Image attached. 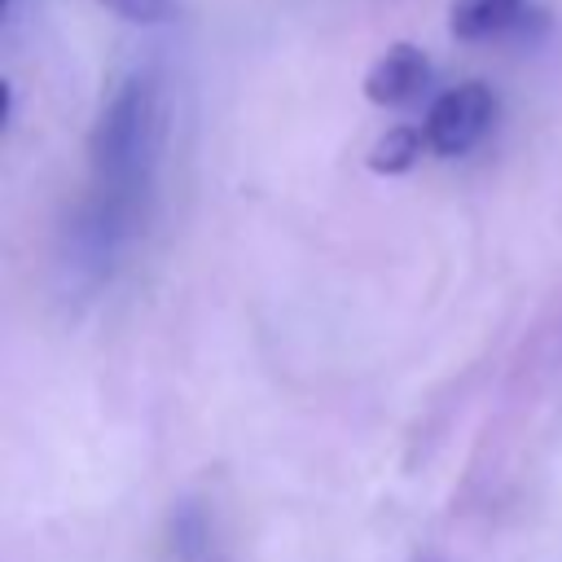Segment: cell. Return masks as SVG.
Returning a JSON list of instances; mask_svg holds the SVG:
<instances>
[{
    "mask_svg": "<svg viewBox=\"0 0 562 562\" xmlns=\"http://www.w3.org/2000/svg\"><path fill=\"white\" fill-rule=\"evenodd\" d=\"M162 136H167V110L158 79L154 75L123 79L101 105L88 136L92 184L75 220V250L92 268H110V259L123 255L136 241V233H145Z\"/></svg>",
    "mask_w": 562,
    "mask_h": 562,
    "instance_id": "obj_1",
    "label": "cell"
},
{
    "mask_svg": "<svg viewBox=\"0 0 562 562\" xmlns=\"http://www.w3.org/2000/svg\"><path fill=\"white\" fill-rule=\"evenodd\" d=\"M422 149H426V132L400 123V127H391V132L369 149V171H378V176H400V171H408V167L422 158Z\"/></svg>",
    "mask_w": 562,
    "mask_h": 562,
    "instance_id": "obj_5",
    "label": "cell"
},
{
    "mask_svg": "<svg viewBox=\"0 0 562 562\" xmlns=\"http://www.w3.org/2000/svg\"><path fill=\"white\" fill-rule=\"evenodd\" d=\"M101 4L114 9L127 22H162L167 9H171V0H101Z\"/></svg>",
    "mask_w": 562,
    "mask_h": 562,
    "instance_id": "obj_6",
    "label": "cell"
},
{
    "mask_svg": "<svg viewBox=\"0 0 562 562\" xmlns=\"http://www.w3.org/2000/svg\"><path fill=\"white\" fill-rule=\"evenodd\" d=\"M496 119V97L487 83H457L448 92L435 97V105L426 110V149L439 154V158H461L470 154L487 127Z\"/></svg>",
    "mask_w": 562,
    "mask_h": 562,
    "instance_id": "obj_2",
    "label": "cell"
},
{
    "mask_svg": "<svg viewBox=\"0 0 562 562\" xmlns=\"http://www.w3.org/2000/svg\"><path fill=\"white\" fill-rule=\"evenodd\" d=\"M448 26L465 44H492V40H518L531 26H540V13L531 0H452Z\"/></svg>",
    "mask_w": 562,
    "mask_h": 562,
    "instance_id": "obj_4",
    "label": "cell"
},
{
    "mask_svg": "<svg viewBox=\"0 0 562 562\" xmlns=\"http://www.w3.org/2000/svg\"><path fill=\"white\" fill-rule=\"evenodd\" d=\"M430 79H435V70H430V61H426V53H422L417 44H391V48L369 66V75H364V97H369L373 105L400 110V105L422 101L426 88H430Z\"/></svg>",
    "mask_w": 562,
    "mask_h": 562,
    "instance_id": "obj_3",
    "label": "cell"
}]
</instances>
